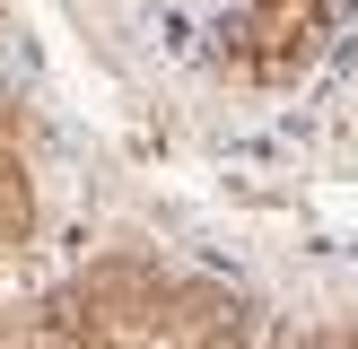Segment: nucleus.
I'll list each match as a JSON object with an SVG mask.
<instances>
[{
    "instance_id": "obj_2",
    "label": "nucleus",
    "mask_w": 358,
    "mask_h": 349,
    "mask_svg": "<svg viewBox=\"0 0 358 349\" xmlns=\"http://www.w3.org/2000/svg\"><path fill=\"white\" fill-rule=\"evenodd\" d=\"M35 236V184H27V157L0 140V244H27Z\"/></svg>"
},
{
    "instance_id": "obj_1",
    "label": "nucleus",
    "mask_w": 358,
    "mask_h": 349,
    "mask_svg": "<svg viewBox=\"0 0 358 349\" xmlns=\"http://www.w3.org/2000/svg\"><path fill=\"white\" fill-rule=\"evenodd\" d=\"M332 27H341V0H236L227 9V61L245 79L280 87L332 44Z\"/></svg>"
}]
</instances>
